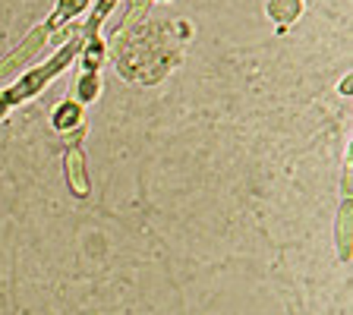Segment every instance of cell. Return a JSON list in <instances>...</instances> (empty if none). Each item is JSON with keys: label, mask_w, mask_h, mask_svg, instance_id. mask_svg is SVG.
I'll return each instance as SVG.
<instances>
[{"label": "cell", "mask_w": 353, "mask_h": 315, "mask_svg": "<svg viewBox=\"0 0 353 315\" xmlns=\"http://www.w3.org/2000/svg\"><path fill=\"white\" fill-rule=\"evenodd\" d=\"M82 41H85V35H82V32H79V35H73L70 41H63V48H60V51L54 54V57L48 60V63L35 66V70L22 76V79L16 82V85L3 88V92H0V95H3V101H7L10 108H13V104H22V101H29V98H35L38 92H41V88L54 79V76L63 73L66 66H70L76 57H79Z\"/></svg>", "instance_id": "6da1fadb"}, {"label": "cell", "mask_w": 353, "mask_h": 315, "mask_svg": "<svg viewBox=\"0 0 353 315\" xmlns=\"http://www.w3.org/2000/svg\"><path fill=\"white\" fill-rule=\"evenodd\" d=\"M48 35H51V32L44 29V26H38V29H32L29 35L22 38V41L16 44L13 51L7 54V60L0 63V79H7V76H13L22 63H29V60L35 57V54L44 48V41H48Z\"/></svg>", "instance_id": "7a4b0ae2"}, {"label": "cell", "mask_w": 353, "mask_h": 315, "mask_svg": "<svg viewBox=\"0 0 353 315\" xmlns=\"http://www.w3.org/2000/svg\"><path fill=\"white\" fill-rule=\"evenodd\" d=\"M63 174H66V186L76 199H85L92 192V183H88V170H85V154H82L79 145H70L63 152Z\"/></svg>", "instance_id": "3957f363"}, {"label": "cell", "mask_w": 353, "mask_h": 315, "mask_svg": "<svg viewBox=\"0 0 353 315\" xmlns=\"http://www.w3.org/2000/svg\"><path fill=\"white\" fill-rule=\"evenodd\" d=\"M353 202L344 199L338 212V227H334V240H338V256L341 262H350V250H353Z\"/></svg>", "instance_id": "277c9868"}, {"label": "cell", "mask_w": 353, "mask_h": 315, "mask_svg": "<svg viewBox=\"0 0 353 315\" xmlns=\"http://www.w3.org/2000/svg\"><path fill=\"white\" fill-rule=\"evenodd\" d=\"M88 10V0H57V10L51 13V19L44 22L48 32H60L63 26H70L73 19H79Z\"/></svg>", "instance_id": "5b68a950"}, {"label": "cell", "mask_w": 353, "mask_h": 315, "mask_svg": "<svg viewBox=\"0 0 353 315\" xmlns=\"http://www.w3.org/2000/svg\"><path fill=\"white\" fill-rule=\"evenodd\" d=\"M79 123H82V104L76 101V98H63V101L51 110V126L57 132H70Z\"/></svg>", "instance_id": "8992f818"}, {"label": "cell", "mask_w": 353, "mask_h": 315, "mask_svg": "<svg viewBox=\"0 0 353 315\" xmlns=\"http://www.w3.org/2000/svg\"><path fill=\"white\" fill-rule=\"evenodd\" d=\"M104 57H108V44H104L98 35H85L82 51H79L82 70H85V73H98V70H101V63H104Z\"/></svg>", "instance_id": "52a82bcc"}, {"label": "cell", "mask_w": 353, "mask_h": 315, "mask_svg": "<svg viewBox=\"0 0 353 315\" xmlns=\"http://www.w3.org/2000/svg\"><path fill=\"white\" fill-rule=\"evenodd\" d=\"M303 13V0H268V16L278 22V32L284 35L287 26L294 19H300Z\"/></svg>", "instance_id": "ba28073f"}, {"label": "cell", "mask_w": 353, "mask_h": 315, "mask_svg": "<svg viewBox=\"0 0 353 315\" xmlns=\"http://www.w3.org/2000/svg\"><path fill=\"white\" fill-rule=\"evenodd\" d=\"M101 95V76L98 73H82L76 82V101L79 104H92Z\"/></svg>", "instance_id": "9c48e42d"}, {"label": "cell", "mask_w": 353, "mask_h": 315, "mask_svg": "<svg viewBox=\"0 0 353 315\" xmlns=\"http://www.w3.org/2000/svg\"><path fill=\"white\" fill-rule=\"evenodd\" d=\"M117 3H120V0H98V7H95V13H92V19H88V26H82V35H95L98 26H101V22L114 13V7H117Z\"/></svg>", "instance_id": "30bf717a"}, {"label": "cell", "mask_w": 353, "mask_h": 315, "mask_svg": "<svg viewBox=\"0 0 353 315\" xmlns=\"http://www.w3.org/2000/svg\"><path fill=\"white\" fill-rule=\"evenodd\" d=\"M82 136H85V123H79V126H73V130H70V132H63L66 148H70V145H79V142H82Z\"/></svg>", "instance_id": "8fae6325"}, {"label": "cell", "mask_w": 353, "mask_h": 315, "mask_svg": "<svg viewBox=\"0 0 353 315\" xmlns=\"http://www.w3.org/2000/svg\"><path fill=\"white\" fill-rule=\"evenodd\" d=\"M341 95H353V76H344V79H341Z\"/></svg>", "instance_id": "7c38bea8"}, {"label": "cell", "mask_w": 353, "mask_h": 315, "mask_svg": "<svg viewBox=\"0 0 353 315\" xmlns=\"http://www.w3.org/2000/svg\"><path fill=\"white\" fill-rule=\"evenodd\" d=\"M7 110H10V104L3 101V95H0V117H3V114H7Z\"/></svg>", "instance_id": "4fadbf2b"}, {"label": "cell", "mask_w": 353, "mask_h": 315, "mask_svg": "<svg viewBox=\"0 0 353 315\" xmlns=\"http://www.w3.org/2000/svg\"><path fill=\"white\" fill-rule=\"evenodd\" d=\"M158 3H168V0H158Z\"/></svg>", "instance_id": "5bb4252c"}]
</instances>
